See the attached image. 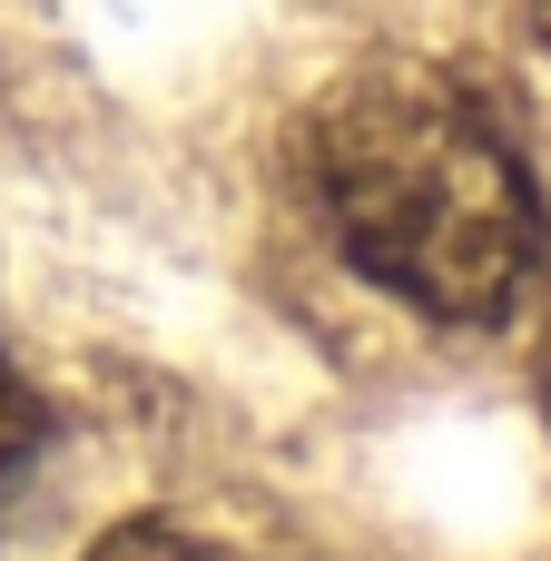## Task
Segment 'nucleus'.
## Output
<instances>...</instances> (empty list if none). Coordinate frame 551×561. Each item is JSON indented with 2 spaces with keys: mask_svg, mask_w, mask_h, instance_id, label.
<instances>
[{
  "mask_svg": "<svg viewBox=\"0 0 551 561\" xmlns=\"http://www.w3.org/2000/svg\"><path fill=\"white\" fill-rule=\"evenodd\" d=\"M99 561H217V552H197V542H187V533H168V523H128Z\"/></svg>",
  "mask_w": 551,
  "mask_h": 561,
  "instance_id": "3",
  "label": "nucleus"
},
{
  "mask_svg": "<svg viewBox=\"0 0 551 561\" xmlns=\"http://www.w3.org/2000/svg\"><path fill=\"white\" fill-rule=\"evenodd\" d=\"M306 168L325 237L384 296L444 325H493L523 306L542 266V197L513 138L454 79L355 69L306 128Z\"/></svg>",
  "mask_w": 551,
  "mask_h": 561,
  "instance_id": "1",
  "label": "nucleus"
},
{
  "mask_svg": "<svg viewBox=\"0 0 551 561\" xmlns=\"http://www.w3.org/2000/svg\"><path fill=\"white\" fill-rule=\"evenodd\" d=\"M532 30H542V39H551V0H532Z\"/></svg>",
  "mask_w": 551,
  "mask_h": 561,
  "instance_id": "4",
  "label": "nucleus"
},
{
  "mask_svg": "<svg viewBox=\"0 0 551 561\" xmlns=\"http://www.w3.org/2000/svg\"><path fill=\"white\" fill-rule=\"evenodd\" d=\"M49 444V404L30 394V375L10 365V345H0V493L30 473V454Z\"/></svg>",
  "mask_w": 551,
  "mask_h": 561,
  "instance_id": "2",
  "label": "nucleus"
}]
</instances>
